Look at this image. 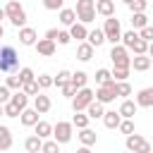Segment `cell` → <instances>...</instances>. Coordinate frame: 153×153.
I'll return each mask as SVG.
<instances>
[{
  "mask_svg": "<svg viewBox=\"0 0 153 153\" xmlns=\"http://www.w3.org/2000/svg\"><path fill=\"white\" fill-rule=\"evenodd\" d=\"M110 60L117 69H131V57H129V50L122 45V43H115L112 50H110Z\"/></svg>",
  "mask_w": 153,
  "mask_h": 153,
  "instance_id": "obj_4",
  "label": "cell"
},
{
  "mask_svg": "<svg viewBox=\"0 0 153 153\" xmlns=\"http://www.w3.org/2000/svg\"><path fill=\"white\" fill-rule=\"evenodd\" d=\"M127 76H129V69H112V79L115 81H127Z\"/></svg>",
  "mask_w": 153,
  "mask_h": 153,
  "instance_id": "obj_47",
  "label": "cell"
},
{
  "mask_svg": "<svg viewBox=\"0 0 153 153\" xmlns=\"http://www.w3.org/2000/svg\"><path fill=\"white\" fill-rule=\"evenodd\" d=\"M10 98H12V93H10V88H7L5 84H2V86H0V105H5V103H7Z\"/></svg>",
  "mask_w": 153,
  "mask_h": 153,
  "instance_id": "obj_50",
  "label": "cell"
},
{
  "mask_svg": "<svg viewBox=\"0 0 153 153\" xmlns=\"http://www.w3.org/2000/svg\"><path fill=\"white\" fill-rule=\"evenodd\" d=\"M19 67V55L12 45H0V72H14Z\"/></svg>",
  "mask_w": 153,
  "mask_h": 153,
  "instance_id": "obj_3",
  "label": "cell"
},
{
  "mask_svg": "<svg viewBox=\"0 0 153 153\" xmlns=\"http://www.w3.org/2000/svg\"><path fill=\"white\" fill-rule=\"evenodd\" d=\"M22 91H24L26 96H38V93H41V88H38V84H36V79H33V81H26V84L22 86Z\"/></svg>",
  "mask_w": 153,
  "mask_h": 153,
  "instance_id": "obj_40",
  "label": "cell"
},
{
  "mask_svg": "<svg viewBox=\"0 0 153 153\" xmlns=\"http://www.w3.org/2000/svg\"><path fill=\"white\" fill-rule=\"evenodd\" d=\"M103 33H105V41H110L112 45H115V43H120V38H122V26H120V19H117V17H105Z\"/></svg>",
  "mask_w": 153,
  "mask_h": 153,
  "instance_id": "obj_6",
  "label": "cell"
},
{
  "mask_svg": "<svg viewBox=\"0 0 153 153\" xmlns=\"http://www.w3.org/2000/svg\"><path fill=\"white\" fill-rule=\"evenodd\" d=\"M17 76L22 79V86H24L26 81H33V79H36V74H33V69H31V67H22V69L17 72Z\"/></svg>",
  "mask_w": 153,
  "mask_h": 153,
  "instance_id": "obj_37",
  "label": "cell"
},
{
  "mask_svg": "<svg viewBox=\"0 0 153 153\" xmlns=\"http://www.w3.org/2000/svg\"><path fill=\"white\" fill-rule=\"evenodd\" d=\"M72 124H74L76 129H84V127H88V115H84V112H76V115L72 117Z\"/></svg>",
  "mask_w": 153,
  "mask_h": 153,
  "instance_id": "obj_38",
  "label": "cell"
},
{
  "mask_svg": "<svg viewBox=\"0 0 153 153\" xmlns=\"http://www.w3.org/2000/svg\"><path fill=\"white\" fill-rule=\"evenodd\" d=\"M69 76H72V72H67V69H60V72H57V76H53V86L62 88V86L69 81Z\"/></svg>",
  "mask_w": 153,
  "mask_h": 153,
  "instance_id": "obj_33",
  "label": "cell"
},
{
  "mask_svg": "<svg viewBox=\"0 0 153 153\" xmlns=\"http://www.w3.org/2000/svg\"><path fill=\"white\" fill-rule=\"evenodd\" d=\"M33 129H36V136H41V139L53 136V124H50V122H45V120H38V122L33 124Z\"/></svg>",
  "mask_w": 153,
  "mask_h": 153,
  "instance_id": "obj_24",
  "label": "cell"
},
{
  "mask_svg": "<svg viewBox=\"0 0 153 153\" xmlns=\"http://www.w3.org/2000/svg\"><path fill=\"white\" fill-rule=\"evenodd\" d=\"M5 14H7V19L12 22V26H17V29L26 26V12H24V7H22L19 0H10V2L5 5Z\"/></svg>",
  "mask_w": 153,
  "mask_h": 153,
  "instance_id": "obj_1",
  "label": "cell"
},
{
  "mask_svg": "<svg viewBox=\"0 0 153 153\" xmlns=\"http://www.w3.org/2000/svg\"><path fill=\"white\" fill-rule=\"evenodd\" d=\"M136 108H139V105H136V103H134V100H129V98H124V100H122V105H120V110H117V112H120V115H122V120H131V117H134V115H136Z\"/></svg>",
  "mask_w": 153,
  "mask_h": 153,
  "instance_id": "obj_16",
  "label": "cell"
},
{
  "mask_svg": "<svg viewBox=\"0 0 153 153\" xmlns=\"http://www.w3.org/2000/svg\"><path fill=\"white\" fill-rule=\"evenodd\" d=\"M69 41H72L69 31H57V38H55V43H60V45H67Z\"/></svg>",
  "mask_w": 153,
  "mask_h": 153,
  "instance_id": "obj_48",
  "label": "cell"
},
{
  "mask_svg": "<svg viewBox=\"0 0 153 153\" xmlns=\"http://www.w3.org/2000/svg\"><path fill=\"white\" fill-rule=\"evenodd\" d=\"M72 134H74V124L72 122H57V124H53V139L57 141V143H69L72 141Z\"/></svg>",
  "mask_w": 153,
  "mask_h": 153,
  "instance_id": "obj_8",
  "label": "cell"
},
{
  "mask_svg": "<svg viewBox=\"0 0 153 153\" xmlns=\"http://www.w3.org/2000/svg\"><path fill=\"white\" fill-rule=\"evenodd\" d=\"M139 108H153V86H146L136 93V100H134Z\"/></svg>",
  "mask_w": 153,
  "mask_h": 153,
  "instance_id": "obj_10",
  "label": "cell"
},
{
  "mask_svg": "<svg viewBox=\"0 0 153 153\" xmlns=\"http://www.w3.org/2000/svg\"><path fill=\"white\" fill-rule=\"evenodd\" d=\"M151 67V57L148 55H134L131 57V69L134 72H146Z\"/></svg>",
  "mask_w": 153,
  "mask_h": 153,
  "instance_id": "obj_20",
  "label": "cell"
},
{
  "mask_svg": "<svg viewBox=\"0 0 153 153\" xmlns=\"http://www.w3.org/2000/svg\"><path fill=\"white\" fill-rule=\"evenodd\" d=\"M36 84H38L41 91H43V88H50V86H53V76H50V74H38V76H36Z\"/></svg>",
  "mask_w": 153,
  "mask_h": 153,
  "instance_id": "obj_39",
  "label": "cell"
},
{
  "mask_svg": "<svg viewBox=\"0 0 153 153\" xmlns=\"http://www.w3.org/2000/svg\"><path fill=\"white\" fill-rule=\"evenodd\" d=\"M57 31H60V29H48V31H45V38L55 41V38H57Z\"/></svg>",
  "mask_w": 153,
  "mask_h": 153,
  "instance_id": "obj_51",
  "label": "cell"
},
{
  "mask_svg": "<svg viewBox=\"0 0 153 153\" xmlns=\"http://www.w3.org/2000/svg\"><path fill=\"white\" fill-rule=\"evenodd\" d=\"M146 24H148V17H146V12H131V29H134V31L143 29Z\"/></svg>",
  "mask_w": 153,
  "mask_h": 153,
  "instance_id": "obj_28",
  "label": "cell"
},
{
  "mask_svg": "<svg viewBox=\"0 0 153 153\" xmlns=\"http://www.w3.org/2000/svg\"><path fill=\"white\" fill-rule=\"evenodd\" d=\"M69 36H72V38H76V41H86V36H88V29H86V24H81V22H74V24L69 26Z\"/></svg>",
  "mask_w": 153,
  "mask_h": 153,
  "instance_id": "obj_19",
  "label": "cell"
},
{
  "mask_svg": "<svg viewBox=\"0 0 153 153\" xmlns=\"http://www.w3.org/2000/svg\"><path fill=\"white\" fill-rule=\"evenodd\" d=\"M115 93H117V98H127V96H131V86H129V81H115Z\"/></svg>",
  "mask_w": 153,
  "mask_h": 153,
  "instance_id": "obj_31",
  "label": "cell"
},
{
  "mask_svg": "<svg viewBox=\"0 0 153 153\" xmlns=\"http://www.w3.org/2000/svg\"><path fill=\"white\" fill-rule=\"evenodd\" d=\"M108 81H112V72H110V69H105V67H100V69L96 72V84H98V86H103V84H108Z\"/></svg>",
  "mask_w": 153,
  "mask_h": 153,
  "instance_id": "obj_34",
  "label": "cell"
},
{
  "mask_svg": "<svg viewBox=\"0 0 153 153\" xmlns=\"http://www.w3.org/2000/svg\"><path fill=\"white\" fill-rule=\"evenodd\" d=\"M96 14L115 17V0H96Z\"/></svg>",
  "mask_w": 153,
  "mask_h": 153,
  "instance_id": "obj_14",
  "label": "cell"
},
{
  "mask_svg": "<svg viewBox=\"0 0 153 153\" xmlns=\"http://www.w3.org/2000/svg\"><path fill=\"white\" fill-rule=\"evenodd\" d=\"M86 115H88V120H100L103 115H105V108H103V103H98V100H93L86 110H84Z\"/></svg>",
  "mask_w": 153,
  "mask_h": 153,
  "instance_id": "obj_23",
  "label": "cell"
},
{
  "mask_svg": "<svg viewBox=\"0 0 153 153\" xmlns=\"http://www.w3.org/2000/svg\"><path fill=\"white\" fill-rule=\"evenodd\" d=\"M93 100H96V91L88 88V86H84V88H79L72 96V108H74V112H84Z\"/></svg>",
  "mask_w": 153,
  "mask_h": 153,
  "instance_id": "obj_2",
  "label": "cell"
},
{
  "mask_svg": "<svg viewBox=\"0 0 153 153\" xmlns=\"http://www.w3.org/2000/svg\"><path fill=\"white\" fill-rule=\"evenodd\" d=\"M151 65H153V57H151Z\"/></svg>",
  "mask_w": 153,
  "mask_h": 153,
  "instance_id": "obj_58",
  "label": "cell"
},
{
  "mask_svg": "<svg viewBox=\"0 0 153 153\" xmlns=\"http://www.w3.org/2000/svg\"><path fill=\"white\" fill-rule=\"evenodd\" d=\"M19 120H22L24 127H33V124L38 122V112H36L33 108H24V110L19 112Z\"/></svg>",
  "mask_w": 153,
  "mask_h": 153,
  "instance_id": "obj_18",
  "label": "cell"
},
{
  "mask_svg": "<svg viewBox=\"0 0 153 153\" xmlns=\"http://www.w3.org/2000/svg\"><path fill=\"white\" fill-rule=\"evenodd\" d=\"M93 45L91 43H86V41H81L79 45H76V60H81V62H88L91 57H93Z\"/></svg>",
  "mask_w": 153,
  "mask_h": 153,
  "instance_id": "obj_15",
  "label": "cell"
},
{
  "mask_svg": "<svg viewBox=\"0 0 153 153\" xmlns=\"http://www.w3.org/2000/svg\"><path fill=\"white\" fill-rule=\"evenodd\" d=\"M2 112H5V117H19V112H22V110H19L14 103H10V100H7V103L2 105Z\"/></svg>",
  "mask_w": 153,
  "mask_h": 153,
  "instance_id": "obj_41",
  "label": "cell"
},
{
  "mask_svg": "<svg viewBox=\"0 0 153 153\" xmlns=\"http://www.w3.org/2000/svg\"><path fill=\"white\" fill-rule=\"evenodd\" d=\"M2 115H5V112H2V105H0V117H2Z\"/></svg>",
  "mask_w": 153,
  "mask_h": 153,
  "instance_id": "obj_56",
  "label": "cell"
},
{
  "mask_svg": "<svg viewBox=\"0 0 153 153\" xmlns=\"http://www.w3.org/2000/svg\"><path fill=\"white\" fill-rule=\"evenodd\" d=\"M74 22H76V12L69 10V7H62V10H60V24H62V26H72Z\"/></svg>",
  "mask_w": 153,
  "mask_h": 153,
  "instance_id": "obj_27",
  "label": "cell"
},
{
  "mask_svg": "<svg viewBox=\"0 0 153 153\" xmlns=\"http://www.w3.org/2000/svg\"><path fill=\"white\" fill-rule=\"evenodd\" d=\"M5 86H7V88H14V91H22V79H19L17 74H14V76H7Z\"/></svg>",
  "mask_w": 153,
  "mask_h": 153,
  "instance_id": "obj_44",
  "label": "cell"
},
{
  "mask_svg": "<svg viewBox=\"0 0 153 153\" xmlns=\"http://www.w3.org/2000/svg\"><path fill=\"white\" fill-rule=\"evenodd\" d=\"M115 98H117V93H115V79L96 88V100H98V103H103V105H108V103H112Z\"/></svg>",
  "mask_w": 153,
  "mask_h": 153,
  "instance_id": "obj_9",
  "label": "cell"
},
{
  "mask_svg": "<svg viewBox=\"0 0 153 153\" xmlns=\"http://www.w3.org/2000/svg\"><path fill=\"white\" fill-rule=\"evenodd\" d=\"M122 2H127V5H129V2H131V0H122Z\"/></svg>",
  "mask_w": 153,
  "mask_h": 153,
  "instance_id": "obj_57",
  "label": "cell"
},
{
  "mask_svg": "<svg viewBox=\"0 0 153 153\" xmlns=\"http://www.w3.org/2000/svg\"><path fill=\"white\" fill-rule=\"evenodd\" d=\"M12 148V131L10 127L0 124V151H10Z\"/></svg>",
  "mask_w": 153,
  "mask_h": 153,
  "instance_id": "obj_26",
  "label": "cell"
},
{
  "mask_svg": "<svg viewBox=\"0 0 153 153\" xmlns=\"http://www.w3.org/2000/svg\"><path fill=\"white\" fill-rule=\"evenodd\" d=\"M2 19H7V14H5V7H0V24H2Z\"/></svg>",
  "mask_w": 153,
  "mask_h": 153,
  "instance_id": "obj_53",
  "label": "cell"
},
{
  "mask_svg": "<svg viewBox=\"0 0 153 153\" xmlns=\"http://www.w3.org/2000/svg\"><path fill=\"white\" fill-rule=\"evenodd\" d=\"M2 36H5V29H2V24H0V38H2Z\"/></svg>",
  "mask_w": 153,
  "mask_h": 153,
  "instance_id": "obj_55",
  "label": "cell"
},
{
  "mask_svg": "<svg viewBox=\"0 0 153 153\" xmlns=\"http://www.w3.org/2000/svg\"><path fill=\"white\" fill-rule=\"evenodd\" d=\"M86 43H91L93 48H100V45L105 43V33H103V29H93V31H88Z\"/></svg>",
  "mask_w": 153,
  "mask_h": 153,
  "instance_id": "obj_22",
  "label": "cell"
},
{
  "mask_svg": "<svg viewBox=\"0 0 153 153\" xmlns=\"http://www.w3.org/2000/svg\"><path fill=\"white\" fill-rule=\"evenodd\" d=\"M41 146H43V139L41 136H26V141H24V148H26V153H41Z\"/></svg>",
  "mask_w": 153,
  "mask_h": 153,
  "instance_id": "obj_25",
  "label": "cell"
},
{
  "mask_svg": "<svg viewBox=\"0 0 153 153\" xmlns=\"http://www.w3.org/2000/svg\"><path fill=\"white\" fill-rule=\"evenodd\" d=\"M36 53L43 55V57L55 55V41H50V38H38V41H36Z\"/></svg>",
  "mask_w": 153,
  "mask_h": 153,
  "instance_id": "obj_11",
  "label": "cell"
},
{
  "mask_svg": "<svg viewBox=\"0 0 153 153\" xmlns=\"http://www.w3.org/2000/svg\"><path fill=\"white\" fill-rule=\"evenodd\" d=\"M76 153H91V146H79Z\"/></svg>",
  "mask_w": 153,
  "mask_h": 153,
  "instance_id": "obj_52",
  "label": "cell"
},
{
  "mask_svg": "<svg viewBox=\"0 0 153 153\" xmlns=\"http://www.w3.org/2000/svg\"><path fill=\"white\" fill-rule=\"evenodd\" d=\"M10 103H14L19 110H24V108L29 105V96H26L24 91H14V93H12V98H10Z\"/></svg>",
  "mask_w": 153,
  "mask_h": 153,
  "instance_id": "obj_29",
  "label": "cell"
},
{
  "mask_svg": "<svg viewBox=\"0 0 153 153\" xmlns=\"http://www.w3.org/2000/svg\"><path fill=\"white\" fill-rule=\"evenodd\" d=\"M76 91H79V88H76V86H74V84H72V81H67V84H65V86H62V93H65V96H67V98H72V96H74V93H76Z\"/></svg>",
  "mask_w": 153,
  "mask_h": 153,
  "instance_id": "obj_49",
  "label": "cell"
},
{
  "mask_svg": "<svg viewBox=\"0 0 153 153\" xmlns=\"http://www.w3.org/2000/svg\"><path fill=\"white\" fill-rule=\"evenodd\" d=\"M79 141H81V146H96L98 136H96V131H93V129L84 127V129H79Z\"/></svg>",
  "mask_w": 153,
  "mask_h": 153,
  "instance_id": "obj_21",
  "label": "cell"
},
{
  "mask_svg": "<svg viewBox=\"0 0 153 153\" xmlns=\"http://www.w3.org/2000/svg\"><path fill=\"white\" fill-rule=\"evenodd\" d=\"M41 153H60V143H57L55 139H43Z\"/></svg>",
  "mask_w": 153,
  "mask_h": 153,
  "instance_id": "obj_36",
  "label": "cell"
},
{
  "mask_svg": "<svg viewBox=\"0 0 153 153\" xmlns=\"http://www.w3.org/2000/svg\"><path fill=\"white\" fill-rule=\"evenodd\" d=\"M50 108H53V103H50V98H48L45 93H38V96H33V110H36L38 115H45Z\"/></svg>",
  "mask_w": 153,
  "mask_h": 153,
  "instance_id": "obj_13",
  "label": "cell"
},
{
  "mask_svg": "<svg viewBox=\"0 0 153 153\" xmlns=\"http://www.w3.org/2000/svg\"><path fill=\"white\" fill-rule=\"evenodd\" d=\"M69 81H72L76 88H84V86H86V81H88V74H86V72H74V74L69 76Z\"/></svg>",
  "mask_w": 153,
  "mask_h": 153,
  "instance_id": "obj_35",
  "label": "cell"
},
{
  "mask_svg": "<svg viewBox=\"0 0 153 153\" xmlns=\"http://www.w3.org/2000/svg\"><path fill=\"white\" fill-rule=\"evenodd\" d=\"M36 38H38L36 29H31V26H22L19 29V43L22 45H36Z\"/></svg>",
  "mask_w": 153,
  "mask_h": 153,
  "instance_id": "obj_12",
  "label": "cell"
},
{
  "mask_svg": "<svg viewBox=\"0 0 153 153\" xmlns=\"http://www.w3.org/2000/svg\"><path fill=\"white\" fill-rule=\"evenodd\" d=\"M127 7H129L131 12H146V7H148V0H131Z\"/></svg>",
  "mask_w": 153,
  "mask_h": 153,
  "instance_id": "obj_42",
  "label": "cell"
},
{
  "mask_svg": "<svg viewBox=\"0 0 153 153\" xmlns=\"http://www.w3.org/2000/svg\"><path fill=\"white\" fill-rule=\"evenodd\" d=\"M76 19L81 24H91L96 19V0H76Z\"/></svg>",
  "mask_w": 153,
  "mask_h": 153,
  "instance_id": "obj_5",
  "label": "cell"
},
{
  "mask_svg": "<svg viewBox=\"0 0 153 153\" xmlns=\"http://www.w3.org/2000/svg\"><path fill=\"white\" fill-rule=\"evenodd\" d=\"M43 7L50 10V12H57V10L65 7V0H43Z\"/></svg>",
  "mask_w": 153,
  "mask_h": 153,
  "instance_id": "obj_43",
  "label": "cell"
},
{
  "mask_svg": "<svg viewBox=\"0 0 153 153\" xmlns=\"http://www.w3.org/2000/svg\"><path fill=\"white\" fill-rule=\"evenodd\" d=\"M146 55H148V57H153V41L148 43V53H146Z\"/></svg>",
  "mask_w": 153,
  "mask_h": 153,
  "instance_id": "obj_54",
  "label": "cell"
},
{
  "mask_svg": "<svg viewBox=\"0 0 153 153\" xmlns=\"http://www.w3.org/2000/svg\"><path fill=\"white\" fill-rule=\"evenodd\" d=\"M117 129H120L122 134H127V136H129V134H134V122H131V120H122Z\"/></svg>",
  "mask_w": 153,
  "mask_h": 153,
  "instance_id": "obj_45",
  "label": "cell"
},
{
  "mask_svg": "<svg viewBox=\"0 0 153 153\" xmlns=\"http://www.w3.org/2000/svg\"><path fill=\"white\" fill-rule=\"evenodd\" d=\"M139 38H143V41H148V43H151V41H153V26H151V24H146L143 29H139Z\"/></svg>",
  "mask_w": 153,
  "mask_h": 153,
  "instance_id": "obj_46",
  "label": "cell"
},
{
  "mask_svg": "<svg viewBox=\"0 0 153 153\" xmlns=\"http://www.w3.org/2000/svg\"><path fill=\"white\" fill-rule=\"evenodd\" d=\"M129 50H131L134 55H146V53H148V41H143V38H136V41H134V45H131Z\"/></svg>",
  "mask_w": 153,
  "mask_h": 153,
  "instance_id": "obj_32",
  "label": "cell"
},
{
  "mask_svg": "<svg viewBox=\"0 0 153 153\" xmlns=\"http://www.w3.org/2000/svg\"><path fill=\"white\" fill-rule=\"evenodd\" d=\"M100 120H103V124H105L108 129H117V127H120V122H122V115H120L117 110H108Z\"/></svg>",
  "mask_w": 153,
  "mask_h": 153,
  "instance_id": "obj_17",
  "label": "cell"
},
{
  "mask_svg": "<svg viewBox=\"0 0 153 153\" xmlns=\"http://www.w3.org/2000/svg\"><path fill=\"white\" fill-rule=\"evenodd\" d=\"M136 38H139V31H134V29H131V31H124V33H122L120 43H122V45H124V48L129 50V48L134 45V41H136Z\"/></svg>",
  "mask_w": 153,
  "mask_h": 153,
  "instance_id": "obj_30",
  "label": "cell"
},
{
  "mask_svg": "<svg viewBox=\"0 0 153 153\" xmlns=\"http://www.w3.org/2000/svg\"><path fill=\"white\" fill-rule=\"evenodd\" d=\"M124 146H127V151H131V153H153L151 143H148L141 134H129V136L124 139Z\"/></svg>",
  "mask_w": 153,
  "mask_h": 153,
  "instance_id": "obj_7",
  "label": "cell"
}]
</instances>
